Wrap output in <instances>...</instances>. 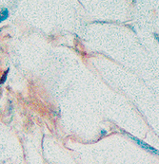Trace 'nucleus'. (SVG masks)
Masks as SVG:
<instances>
[{"instance_id": "obj_1", "label": "nucleus", "mask_w": 159, "mask_h": 164, "mask_svg": "<svg viewBox=\"0 0 159 164\" xmlns=\"http://www.w3.org/2000/svg\"><path fill=\"white\" fill-rule=\"evenodd\" d=\"M127 135H128L132 140H134L139 146H141L142 148H144L145 150L149 151V152H152V154H155V155H158V150L155 149V148H153V147L150 146L148 143H146V142H144V141L141 140H139V139H137V137H134V136H131V134H128V133H127Z\"/></svg>"}, {"instance_id": "obj_2", "label": "nucleus", "mask_w": 159, "mask_h": 164, "mask_svg": "<svg viewBox=\"0 0 159 164\" xmlns=\"http://www.w3.org/2000/svg\"><path fill=\"white\" fill-rule=\"evenodd\" d=\"M8 17H9V10H8V9L4 8V9H2L1 10H0V23L3 22V21H5Z\"/></svg>"}, {"instance_id": "obj_3", "label": "nucleus", "mask_w": 159, "mask_h": 164, "mask_svg": "<svg viewBox=\"0 0 159 164\" xmlns=\"http://www.w3.org/2000/svg\"><path fill=\"white\" fill-rule=\"evenodd\" d=\"M9 71H10V68H8V69H7L6 71H5V73L3 74V76H2V78H1V80H0V86H1V84H3L5 82H6Z\"/></svg>"}, {"instance_id": "obj_4", "label": "nucleus", "mask_w": 159, "mask_h": 164, "mask_svg": "<svg viewBox=\"0 0 159 164\" xmlns=\"http://www.w3.org/2000/svg\"><path fill=\"white\" fill-rule=\"evenodd\" d=\"M105 135H107V131L106 130H101V136H105Z\"/></svg>"}, {"instance_id": "obj_5", "label": "nucleus", "mask_w": 159, "mask_h": 164, "mask_svg": "<svg viewBox=\"0 0 159 164\" xmlns=\"http://www.w3.org/2000/svg\"><path fill=\"white\" fill-rule=\"evenodd\" d=\"M155 38H156V40H158V35L157 34H155Z\"/></svg>"}, {"instance_id": "obj_6", "label": "nucleus", "mask_w": 159, "mask_h": 164, "mask_svg": "<svg viewBox=\"0 0 159 164\" xmlns=\"http://www.w3.org/2000/svg\"><path fill=\"white\" fill-rule=\"evenodd\" d=\"M0 31H1V30H0Z\"/></svg>"}]
</instances>
